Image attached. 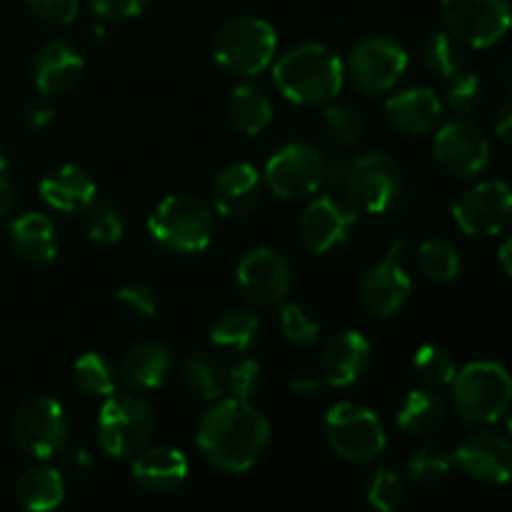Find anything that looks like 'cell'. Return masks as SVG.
<instances>
[{
    "mask_svg": "<svg viewBox=\"0 0 512 512\" xmlns=\"http://www.w3.org/2000/svg\"><path fill=\"white\" fill-rule=\"evenodd\" d=\"M200 455L223 473H248L270 443V423L248 400L220 398L195 433Z\"/></svg>",
    "mask_w": 512,
    "mask_h": 512,
    "instance_id": "cell-1",
    "label": "cell"
},
{
    "mask_svg": "<svg viewBox=\"0 0 512 512\" xmlns=\"http://www.w3.org/2000/svg\"><path fill=\"white\" fill-rule=\"evenodd\" d=\"M273 83L295 105H328L345 83V63L320 43H305L280 55L273 65Z\"/></svg>",
    "mask_w": 512,
    "mask_h": 512,
    "instance_id": "cell-2",
    "label": "cell"
},
{
    "mask_svg": "<svg viewBox=\"0 0 512 512\" xmlns=\"http://www.w3.org/2000/svg\"><path fill=\"white\" fill-rule=\"evenodd\" d=\"M450 403L470 425H493L512 405V375L493 360H475L450 383Z\"/></svg>",
    "mask_w": 512,
    "mask_h": 512,
    "instance_id": "cell-3",
    "label": "cell"
},
{
    "mask_svg": "<svg viewBox=\"0 0 512 512\" xmlns=\"http://www.w3.org/2000/svg\"><path fill=\"white\" fill-rule=\"evenodd\" d=\"M148 233L170 253H200L215 235V215L193 195H168L148 215Z\"/></svg>",
    "mask_w": 512,
    "mask_h": 512,
    "instance_id": "cell-4",
    "label": "cell"
},
{
    "mask_svg": "<svg viewBox=\"0 0 512 512\" xmlns=\"http://www.w3.org/2000/svg\"><path fill=\"white\" fill-rule=\"evenodd\" d=\"M278 50L275 28L255 15H238L218 30L213 43L215 63L235 78H253L270 68Z\"/></svg>",
    "mask_w": 512,
    "mask_h": 512,
    "instance_id": "cell-5",
    "label": "cell"
},
{
    "mask_svg": "<svg viewBox=\"0 0 512 512\" xmlns=\"http://www.w3.org/2000/svg\"><path fill=\"white\" fill-rule=\"evenodd\" d=\"M98 445L110 458H133L148 448L155 433V413L148 400L135 393H113L98 415Z\"/></svg>",
    "mask_w": 512,
    "mask_h": 512,
    "instance_id": "cell-6",
    "label": "cell"
},
{
    "mask_svg": "<svg viewBox=\"0 0 512 512\" xmlns=\"http://www.w3.org/2000/svg\"><path fill=\"white\" fill-rule=\"evenodd\" d=\"M325 438L328 445L348 463H373L385 450V428L378 413L360 403L333 405L325 415Z\"/></svg>",
    "mask_w": 512,
    "mask_h": 512,
    "instance_id": "cell-7",
    "label": "cell"
},
{
    "mask_svg": "<svg viewBox=\"0 0 512 512\" xmlns=\"http://www.w3.org/2000/svg\"><path fill=\"white\" fill-rule=\"evenodd\" d=\"M408 70V50L388 35L358 40L345 60V78L363 95L378 98L390 93Z\"/></svg>",
    "mask_w": 512,
    "mask_h": 512,
    "instance_id": "cell-8",
    "label": "cell"
},
{
    "mask_svg": "<svg viewBox=\"0 0 512 512\" xmlns=\"http://www.w3.org/2000/svg\"><path fill=\"white\" fill-rule=\"evenodd\" d=\"M15 445L35 460H48L65 448L70 423L65 408L48 395H33L18 405L10 423Z\"/></svg>",
    "mask_w": 512,
    "mask_h": 512,
    "instance_id": "cell-9",
    "label": "cell"
},
{
    "mask_svg": "<svg viewBox=\"0 0 512 512\" xmlns=\"http://www.w3.org/2000/svg\"><path fill=\"white\" fill-rule=\"evenodd\" d=\"M445 30L468 48H493L512 28L510 0H440Z\"/></svg>",
    "mask_w": 512,
    "mask_h": 512,
    "instance_id": "cell-10",
    "label": "cell"
},
{
    "mask_svg": "<svg viewBox=\"0 0 512 512\" xmlns=\"http://www.w3.org/2000/svg\"><path fill=\"white\" fill-rule=\"evenodd\" d=\"M345 193L350 203L370 215H383L400 200L403 193V175L398 163L388 153H365L350 163L345 178Z\"/></svg>",
    "mask_w": 512,
    "mask_h": 512,
    "instance_id": "cell-11",
    "label": "cell"
},
{
    "mask_svg": "<svg viewBox=\"0 0 512 512\" xmlns=\"http://www.w3.org/2000/svg\"><path fill=\"white\" fill-rule=\"evenodd\" d=\"M265 185L283 200L310 198L325 185V155L310 143H288L265 163Z\"/></svg>",
    "mask_w": 512,
    "mask_h": 512,
    "instance_id": "cell-12",
    "label": "cell"
},
{
    "mask_svg": "<svg viewBox=\"0 0 512 512\" xmlns=\"http://www.w3.org/2000/svg\"><path fill=\"white\" fill-rule=\"evenodd\" d=\"M453 220L470 238H493L512 223V188L503 180H480L460 193Z\"/></svg>",
    "mask_w": 512,
    "mask_h": 512,
    "instance_id": "cell-13",
    "label": "cell"
},
{
    "mask_svg": "<svg viewBox=\"0 0 512 512\" xmlns=\"http://www.w3.org/2000/svg\"><path fill=\"white\" fill-rule=\"evenodd\" d=\"M435 163L455 178H475L490 163V140L478 123L458 118L438 128L433 140Z\"/></svg>",
    "mask_w": 512,
    "mask_h": 512,
    "instance_id": "cell-14",
    "label": "cell"
},
{
    "mask_svg": "<svg viewBox=\"0 0 512 512\" xmlns=\"http://www.w3.org/2000/svg\"><path fill=\"white\" fill-rule=\"evenodd\" d=\"M235 280L245 303L255 308H275L285 303L293 288L288 260L273 248L250 250L238 263Z\"/></svg>",
    "mask_w": 512,
    "mask_h": 512,
    "instance_id": "cell-15",
    "label": "cell"
},
{
    "mask_svg": "<svg viewBox=\"0 0 512 512\" xmlns=\"http://www.w3.org/2000/svg\"><path fill=\"white\" fill-rule=\"evenodd\" d=\"M413 293V280L403 265V243H393L360 283V300L375 318H393Z\"/></svg>",
    "mask_w": 512,
    "mask_h": 512,
    "instance_id": "cell-16",
    "label": "cell"
},
{
    "mask_svg": "<svg viewBox=\"0 0 512 512\" xmlns=\"http://www.w3.org/2000/svg\"><path fill=\"white\" fill-rule=\"evenodd\" d=\"M453 458L455 468L483 485H505L512 478V443L493 430L468 435Z\"/></svg>",
    "mask_w": 512,
    "mask_h": 512,
    "instance_id": "cell-17",
    "label": "cell"
},
{
    "mask_svg": "<svg viewBox=\"0 0 512 512\" xmlns=\"http://www.w3.org/2000/svg\"><path fill=\"white\" fill-rule=\"evenodd\" d=\"M358 223V213L333 195H320L300 215V240L313 255L330 253L345 243Z\"/></svg>",
    "mask_w": 512,
    "mask_h": 512,
    "instance_id": "cell-18",
    "label": "cell"
},
{
    "mask_svg": "<svg viewBox=\"0 0 512 512\" xmlns=\"http://www.w3.org/2000/svg\"><path fill=\"white\" fill-rule=\"evenodd\" d=\"M130 475L140 490L165 498L183 488L190 475V463L183 450L155 445V448H143L138 455H133Z\"/></svg>",
    "mask_w": 512,
    "mask_h": 512,
    "instance_id": "cell-19",
    "label": "cell"
},
{
    "mask_svg": "<svg viewBox=\"0 0 512 512\" xmlns=\"http://www.w3.org/2000/svg\"><path fill=\"white\" fill-rule=\"evenodd\" d=\"M373 345L358 330H343L323 345L320 353V380L330 388H348L368 370Z\"/></svg>",
    "mask_w": 512,
    "mask_h": 512,
    "instance_id": "cell-20",
    "label": "cell"
},
{
    "mask_svg": "<svg viewBox=\"0 0 512 512\" xmlns=\"http://www.w3.org/2000/svg\"><path fill=\"white\" fill-rule=\"evenodd\" d=\"M83 73V55L65 40H48L40 45L33 58V80L45 98L70 93L80 83Z\"/></svg>",
    "mask_w": 512,
    "mask_h": 512,
    "instance_id": "cell-21",
    "label": "cell"
},
{
    "mask_svg": "<svg viewBox=\"0 0 512 512\" xmlns=\"http://www.w3.org/2000/svg\"><path fill=\"white\" fill-rule=\"evenodd\" d=\"M388 123L403 135H428L443 118V100L433 88L400 90L385 100Z\"/></svg>",
    "mask_w": 512,
    "mask_h": 512,
    "instance_id": "cell-22",
    "label": "cell"
},
{
    "mask_svg": "<svg viewBox=\"0 0 512 512\" xmlns=\"http://www.w3.org/2000/svg\"><path fill=\"white\" fill-rule=\"evenodd\" d=\"M263 193V175L250 163H233L213 180L215 210L225 218H243L258 205Z\"/></svg>",
    "mask_w": 512,
    "mask_h": 512,
    "instance_id": "cell-23",
    "label": "cell"
},
{
    "mask_svg": "<svg viewBox=\"0 0 512 512\" xmlns=\"http://www.w3.org/2000/svg\"><path fill=\"white\" fill-rule=\"evenodd\" d=\"M10 250L28 265H45L58 255V233L48 215L23 213L10 223Z\"/></svg>",
    "mask_w": 512,
    "mask_h": 512,
    "instance_id": "cell-24",
    "label": "cell"
},
{
    "mask_svg": "<svg viewBox=\"0 0 512 512\" xmlns=\"http://www.w3.org/2000/svg\"><path fill=\"white\" fill-rule=\"evenodd\" d=\"M40 198L53 210L75 213V210H85L98 198V188L83 168L60 165L40 180Z\"/></svg>",
    "mask_w": 512,
    "mask_h": 512,
    "instance_id": "cell-25",
    "label": "cell"
},
{
    "mask_svg": "<svg viewBox=\"0 0 512 512\" xmlns=\"http://www.w3.org/2000/svg\"><path fill=\"white\" fill-rule=\"evenodd\" d=\"M173 370V353L158 340L133 345L120 360V378L135 390H155L168 380Z\"/></svg>",
    "mask_w": 512,
    "mask_h": 512,
    "instance_id": "cell-26",
    "label": "cell"
},
{
    "mask_svg": "<svg viewBox=\"0 0 512 512\" xmlns=\"http://www.w3.org/2000/svg\"><path fill=\"white\" fill-rule=\"evenodd\" d=\"M448 420V403L443 395L433 388L410 390L398 410V425L408 435L415 438H428L438 433Z\"/></svg>",
    "mask_w": 512,
    "mask_h": 512,
    "instance_id": "cell-27",
    "label": "cell"
},
{
    "mask_svg": "<svg viewBox=\"0 0 512 512\" xmlns=\"http://www.w3.org/2000/svg\"><path fill=\"white\" fill-rule=\"evenodd\" d=\"M15 498L28 512H55L65 498L63 475L50 465H33L20 473Z\"/></svg>",
    "mask_w": 512,
    "mask_h": 512,
    "instance_id": "cell-28",
    "label": "cell"
},
{
    "mask_svg": "<svg viewBox=\"0 0 512 512\" xmlns=\"http://www.w3.org/2000/svg\"><path fill=\"white\" fill-rule=\"evenodd\" d=\"M228 123L243 135H260L273 123V103L258 85H238L225 105Z\"/></svg>",
    "mask_w": 512,
    "mask_h": 512,
    "instance_id": "cell-29",
    "label": "cell"
},
{
    "mask_svg": "<svg viewBox=\"0 0 512 512\" xmlns=\"http://www.w3.org/2000/svg\"><path fill=\"white\" fill-rule=\"evenodd\" d=\"M260 333V320L248 310H228L215 320L210 343L228 355H248Z\"/></svg>",
    "mask_w": 512,
    "mask_h": 512,
    "instance_id": "cell-30",
    "label": "cell"
},
{
    "mask_svg": "<svg viewBox=\"0 0 512 512\" xmlns=\"http://www.w3.org/2000/svg\"><path fill=\"white\" fill-rule=\"evenodd\" d=\"M180 378L185 388L203 400H220L228 395L225 365L208 353H193L180 365Z\"/></svg>",
    "mask_w": 512,
    "mask_h": 512,
    "instance_id": "cell-31",
    "label": "cell"
},
{
    "mask_svg": "<svg viewBox=\"0 0 512 512\" xmlns=\"http://www.w3.org/2000/svg\"><path fill=\"white\" fill-rule=\"evenodd\" d=\"M418 268L425 278L435 280V283H450L463 270V258L460 250L453 243L440 238L423 240L418 248Z\"/></svg>",
    "mask_w": 512,
    "mask_h": 512,
    "instance_id": "cell-32",
    "label": "cell"
},
{
    "mask_svg": "<svg viewBox=\"0 0 512 512\" xmlns=\"http://www.w3.org/2000/svg\"><path fill=\"white\" fill-rule=\"evenodd\" d=\"M75 388L88 398H108L115 393V370L100 353H85L73 365Z\"/></svg>",
    "mask_w": 512,
    "mask_h": 512,
    "instance_id": "cell-33",
    "label": "cell"
},
{
    "mask_svg": "<svg viewBox=\"0 0 512 512\" xmlns=\"http://www.w3.org/2000/svg\"><path fill=\"white\" fill-rule=\"evenodd\" d=\"M423 60L428 65V70L438 78L448 80L453 75H458L460 70H465V55L460 48L458 40L448 33V30H440L433 33L423 43Z\"/></svg>",
    "mask_w": 512,
    "mask_h": 512,
    "instance_id": "cell-34",
    "label": "cell"
},
{
    "mask_svg": "<svg viewBox=\"0 0 512 512\" xmlns=\"http://www.w3.org/2000/svg\"><path fill=\"white\" fill-rule=\"evenodd\" d=\"M85 213V233L93 243L98 245H113L123 238L125 233V218L120 213L118 205H113L110 200H98L95 198Z\"/></svg>",
    "mask_w": 512,
    "mask_h": 512,
    "instance_id": "cell-35",
    "label": "cell"
},
{
    "mask_svg": "<svg viewBox=\"0 0 512 512\" xmlns=\"http://www.w3.org/2000/svg\"><path fill=\"white\" fill-rule=\"evenodd\" d=\"M413 365H415V373L420 375V380L433 385V388L450 385L460 370L458 363H455L453 353H450L448 348H443V345H435V343H428L423 345V348H418V353H415L413 358Z\"/></svg>",
    "mask_w": 512,
    "mask_h": 512,
    "instance_id": "cell-36",
    "label": "cell"
},
{
    "mask_svg": "<svg viewBox=\"0 0 512 512\" xmlns=\"http://www.w3.org/2000/svg\"><path fill=\"white\" fill-rule=\"evenodd\" d=\"M480 98H483V83H480L478 73L465 68L458 75L445 80V93L440 100H443V108L465 118V115H470L478 108Z\"/></svg>",
    "mask_w": 512,
    "mask_h": 512,
    "instance_id": "cell-37",
    "label": "cell"
},
{
    "mask_svg": "<svg viewBox=\"0 0 512 512\" xmlns=\"http://www.w3.org/2000/svg\"><path fill=\"white\" fill-rule=\"evenodd\" d=\"M455 458L440 448H420L408 460V478L420 485H435L450 478Z\"/></svg>",
    "mask_w": 512,
    "mask_h": 512,
    "instance_id": "cell-38",
    "label": "cell"
},
{
    "mask_svg": "<svg viewBox=\"0 0 512 512\" xmlns=\"http://www.w3.org/2000/svg\"><path fill=\"white\" fill-rule=\"evenodd\" d=\"M365 500L375 512H395L405 500V483L393 468H375L370 475Z\"/></svg>",
    "mask_w": 512,
    "mask_h": 512,
    "instance_id": "cell-39",
    "label": "cell"
},
{
    "mask_svg": "<svg viewBox=\"0 0 512 512\" xmlns=\"http://www.w3.org/2000/svg\"><path fill=\"white\" fill-rule=\"evenodd\" d=\"M323 130L335 145L350 148L363 138V118L350 105L330 103L323 113Z\"/></svg>",
    "mask_w": 512,
    "mask_h": 512,
    "instance_id": "cell-40",
    "label": "cell"
},
{
    "mask_svg": "<svg viewBox=\"0 0 512 512\" xmlns=\"http://www.w3.org/2000/svg\"><path fill=\"white\" fill-rule=\"evenodd\" d=\"M280 330H283L285 340H290V343L313 345L320 335V323L308 308L290 303L280 313Z\"/></svg>",
    "mask_w": 512,
    "mask_h": 512,
    "instance_id": "cell-41",
    "label": "cell"
},
{
    "mask_svg": "<svg viewBox=\"0 0 512 512\" xmlns=\"http://www.w3.org/2000/svg\"><path fill=\"white\" fill-rule=\"evenodd\" d=\"M115 300H118V308L125 315H130V318L150 320L158 313V293L145 283L123 285L118 295H115Z\"/></svg>",
    "mask_w": 512,
    "mask_h": 512,
    "instance_id": "cell-42",
    "label": "cell"
},
{
    "mask_svg": "<svg viewBox=\"0 0 512 512\" xmlns=\"http://www.w3.org/2000/svg\"><path fill=\"white\" fill-rule=\"evenodd\" d=\"M228 375V395L238 400H250L255 390L260 388V378H263V368L255 358H240L235 365L225 368Z\"/></svg>",
    "mask_w": 512,
    "mask_h": 512,
    "instance_id": "cell-43",
    "label": "cell"
},
{
    "mask_svg": "<svg viewBox=\"0 0 512 512\" xmlns=\"http://www.w3.org/2000/svg\"><path fill=\"white\" fill-rule=\"evenodd\" d=\"M30 13L50 25H68L78 18L80 0H25Z\"/></svg>",
    "mask_w": 512,
    "mask_h": 512,
    "instance_id": "cell-44",
    "label": "cell"
},
{
    "mask_svg": "<svg viewBox=\"0 0 512 512\" xmlns=\"http://www.w3.org/2000/svg\"><path fill=\"white\" fill-rule=\"evenodd\" d=\"M88 5L103 20H130L138 18L150 0H88Z\"/></svg>",
    "mask_w": 512,
    "mask_h": 512,
    "instance_id": "cell-45",
    "label": "cell"
},
{
    "mask_svg": "<svg viewBox=\"0 0 512 512\" xmlns=\"http://www.w3.org/2000/svg\"><path fill=\"white\" fill-rule=\"evenodd\" d=\"M503 85H505V100L495 115V135L500 140H512V55L503 68Z\"/></svg>",
    "mask_w": 512,
    "mask_h": 512,
    "instance_id": "cell-46",
    "label": "cell"
},
{
    "mask_svg": "<svg viewBox=\"0 0 512 512\" xmlns=\"http://www.w3.org/2000/svg\"><path fill=\"white\" fill-rule=\"evenodd\" d=\"M53 115V108H50L48 103H43V100H38V103H30L28 108H25V125L38 133V130H45L53 123Z\"/></svg>",
    "mask_w": 512,
    "mask_h": 512,
    "instance_id": "cell-47",
    "label": "cell"
},
{
    "mask_svg": "<svg viewBox=\"0 0 512 512\" xmlns=\"http://www.w3.org/2000/svg\"><path fill=\"white\" fill-rule=\"evenodd\" d=\"M353 160L343 158V155H335V158H325V183L328 185H345V178H348V170Z\"/></svg>",
    "mask_w": 512,
    "mask_h": 512,
    "instance_id": "cell-48",
    "label": "cell"
},
{
    "mask_svg": "<svg viewBox=\"0 0 512 512\" xmlns=\"http://www.w3.org/2000/svg\"><path fill=\"white\" fill-rule=\"evenodd\" d=\"M15 205H18V188L8 175V178L0 180V218L13 213Z\"/></svg>",
    "mask_w": 512,
    "mask_h": 512,
    "instance_id": "cell-49",
    "label": "cell"
},
{
    "mask_svg": "<svg viewBox=\"0 0 512 512\" xmlns=\"http://www.w3.org/2000/svg\"><path fill=\"white\" fill-rule=\"evenodd\" d=\"M290 390H293V393L298 395V398H310V395L318 393L320 383L315 378H298V380H293Z\"/></svg>",
    "mask_w": 512,
    "mask_h": 512,
    "instance_id": "cell-50",
    "label": "cell"
},
{
    "mask_svg": "<svg viewBox=\"0 0 512 512\" xmlns=\"http://www.w3.org/2000/svg\"><path fill=\"white\" fill-rule=\"evenodd\" d=\"M498 260H500V265H503L505 273H508L510 278H512V233L508 235V238L503 240V243H500V248H498Z\"/></svg>",
    "mask_w": 512,
    "mask_h": 512,
    "instance_id": "cell-51",
    "label": "cell"
},
{
    "mask_svg": "<svg viewBox=\"0 0 512 512\" xmlns=\"http://www.w3.org/2000/svg\"><path fill=\"white\" fill-rule=\"evenodd\" d=\"M8 178V160H5V155L0 153V180Z\"/></svg>",
    "mask_w": 512,
    "mask_h": 512,
    "instance_id": "cell-52",
    "label": "cell"
},
{
    "mask_svg": "<svg viewBox=\"0 0 512 512\" xmlns=\"http://www.w3.org/2000/svg\"><path fill=\"white\" fill-rule=\"evenodd\" d=\"M505 418V428H508V433H510V438H512V405L508 408V413L503 415Z\"/></svg>",
    "mask_w": 512,
    "mask_h": 512,
    "instance_id": "cell-53",
    "label": "cell"
}]
</instances>
